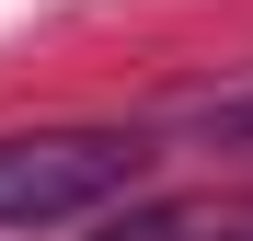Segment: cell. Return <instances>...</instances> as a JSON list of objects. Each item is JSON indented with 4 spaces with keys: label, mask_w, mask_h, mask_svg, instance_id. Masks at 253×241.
<instances>
[{
    "label": "cell",
    "mask_w": 253,
    "mask_h": 241,
    "mask_svg": "<svg viewBox=\"0 0 253 241\" xmlns=\"http://www.w3.org/2000/svg\"><path fill=\"white\" fill-rule=\"evenodd\" d=\"M138 172H150L138 127H35V138H0V230L104 218L115 195H138Z\"/></svg>",
    "instance_id": "1"
},
{
    "label": "cell",
    "mask_w": 253,
    "mask_h": 241,
    "mask_svg": "<svg viewBox=\"0 0 253 241\" xmlns=\"http://www.w3.org/2000/svg\"><path fill=\"white\" fill-rule=\"evenodd\" d=\"M173 127L230 149V161H253V92H196V103H173Z\"/></svg>",
    "instance_id": "2"
},
{
    "label": "cell",
    "mask_w": 253,
    "mask_h": 241,
    "mask_svg": "<svg viewBox=\"0 0 253 241\" xmlns=\"http://www.w3.org/2000/svg\"><path fill=\"white\" fill-rule=\"evenodd\" d=\"M92 241H253L230 218H196V207H138V218H104Z\"/></svg>",
    "instance_id": "3"
}]
</instances>
